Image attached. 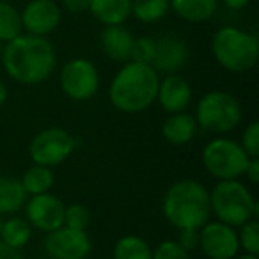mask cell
Masks as SVG:
<instances>
[{"instance_id": "obj_31", "label": "cell", "mask_w": 259, "mask_h": 259, "mask_svg": "<svg viewBox=\"0 0 259 259\" xmlns=\"http://www.w3.org/2000/svg\"><path fill=\"white\" fill-rule=\"evenodd\" d=\"M176 241L187 252H192L199 247V229H181Z\"/></svg>"}, {"instance_id": "obj_40", "label": "cell", "mask_w": 259, "mask_h": 259, "mask_svg": "<svg viewBox=\"0 0 259 259\" xmlns=\"http://www.w3.org/2000/svg\"><path fill=\"white\" fill-rule=\"evenodd\" d=\"M4 2H15V0H4Z\"/></svg>"}, {"instance_id": "obj_36", "label": "cell", "mask_w": 259, "mask_h": 259, "mask_svg": "<svg viewBox=\"0 0 259 259\" xmlns=\"http://www.w3.org/2000/svg\"><path fill=\"white\" fill-rule=\"evenodd\" d=\"M6 100H8V87H6V83L0 80V107L6 103Z\"/></svg>"}, {"instance_id": "obj_33", "label": "cell", "mask_w": 259, "mask_h": 259, "mask_svg": "<svg viewBox=\"0 0 259 259\" xmlns=\"http://www.w3.org/2000/svg\"><path fill=\"white\" fill-rule=\"evenodd\" d=\"M243 176H247V180L250 181L252 185L259 183V156L257 158H250V162H248Z\"/></svg>"}, {"instance_id": "obj_22", "label": "cell", "mask_w": 259, "mask_h": 259, "mask_svg": "<svg viewBox=\"0 0 259 259\" xmlns=\"http://www.w3.org/2000/svg\"><path fill=\"white\" fill-rule=\"evenodd\" d=\"M22 187L27 192V195H39L50 192V188L54 187V172L50 167L37 165L34 163L32 167L23 172L22 176Z\"/></svg>"}, {"instance_id": "obj_35", "label": "cell", "mask_w": 259, "mask_h": 259, "mask_svg": "<svg viewBox=\"0 0 259 259\" xmlns=\"http://www.w3.org/2000/svg\"><path fill=\"white\" fill-rule=\"evenodd\" d=\"M222 2L227 9H233V11H240L250 4V0H222Z\"/></svg>"}, {"instance_id": "obj_5", "label": "cell", "mask_w": 259, "mask_h": 259, "mask_svg": "<svg viewBox=\"0 0 259 259\" xmlns=\"http://www.w3.org/2000/svg\"><path fill=\"white\" fill-rule=\"evenodd\" d=\"M209 209L219 222L231 227L243 226L259 213L257 201L240 180L219 181L209 192Z\"/></svg>"}, {"instance_id": "obj_12", "label": "cell", "mask_w": 259, "mask_h": 259, "mask_svg": "<svg viewBox=\"0 0 259 259\" xmlns=\"http://www.w3.org/2000/svg\"><path fill=\"white\" fill-rule=\"evenodd\" d=\"M23 32L48 37L57 30L62 20V9L55 0H30L20 11Z\"/></svg>"}, {"instance_id": "obj_20", "label": "cell", "mask_w": 259, "mask_h": 259, "mask_svg": "<svg viewBox=\"0 0 259 259\" xmlns=\"http://www.w3.org/2000/svg\"><path fill=\"white\" fill-rule=\"evenodd\" d=\"M27 192L22 181L11 176H0V215H15L25 206Z\"/></svg>"}, {"instance_id": "obj_28", "label": "cell", "mask_w": 259, "mask_h": 259, "mask_svg": "<svg viewBox=\"0 0 259 259\" xmlns=\"http://www.w3.org/2000/svg\"><path fill=\"white\" fill-rule=\"evenodd\" d=\"M155 59V39L153 37H135L134 48H132V59L130 61L141 62V64H153Z\"/></svg>"}, {"instance_id": "obj_3", "label": "cell", "mask_w": 259, "mask_h": 259, "mask_svg": "<svg viewBox=\"0 0 259 259\" xmlns=\"http://www.w3.org/2000/svg\"><path fill=\"white\" fill-rule=\"evenodd\" d=\"M162 209L167 222L178 231L201 229L211 215L209 192L195 180L176 181L163 195Z\"/></svg>"}, {"instance_id": "obj_39", "label": "cell", "mask_w": 259, "mask_h": 259, "mask_svg": "<svg viewBox=\"0 0 259 259\" xmlns=\"http://www.w3.org/2000/svg\"><path fill=\"white\" fill-rule=\"evenodd\" d=\"M0 227H2V215H0Z\"/></svg>"}, {"instance_id": "obj_26", "label": "cell", "mask_w": 259, "mask_h": 259, "mask_svg": "<svg viewBox=\"0 0 259 259\" xmlns=\"http://www.w3.org/2000/svg\"><path fill=\"white\" fill-rule=\"evenodd\" d=\"M238 243L240 248H243L245 254H259V224L255 219L245 222L243 226H240L238 231Z\"/></svg>"}, {"instance_id": "obj_19", "label": "cell", "mask_w": 259, "mask_h": 259, "mask_svg": "<svg viewBox=\"0 0 259 259\" xmlns=\"http://www.w3.org/2000/svg\"><path fill=\"white\" fill-rule=\"evenodd\" d=\"M178 18L188 23H204L211 20L219 8V0H169Z\"/></svg>"}, {"instance_id": "obj_15", "label": "cell", "mask_w": 259, "mask_h": 259, "mask_svg": "<svg viewBox=\"0 0 259 259\" xmlns=\"http://www.w3.org/2000/svg\"><path fill=\"white\" fill-rule=\"evenodd\" d=\"M156 101L162 105V108L169 114L176 112H185V108L192 101V87L183 76L178 73L167 75L162 82L158 83V93H156Z\"/></svg>"}, {"instance_id": "obj_7", "label": "cell", "mask_w": 259, "mask_h": 259, "mask_svg": "<svg viewBox=\"0 0 259 259\" xmlns=\"http://www.w3.org/2000/svg\"><path fill=\"white\" fill-rule=\"evenodd\" d=\"M250 156L245 153L240 142L227 137H217L202 149V165L206 172L217 181L240 180L245 174Z\"/></svg>"}, {"instance_id": "obj_6", "label": "cell", "mask_w": 259, "mask_h": 259, "mask_svg": "<svg viewBox=\"0 0 259 259\" xmlns=\"http://www.w3.org/2000/svg\"><path fill=\"white\" fill-rule=\"evenodd\" d=\"M241 105L233 94L226 91H209L199 100L195 108V122L208 134H229L240 124Z\"/></svg>"}, {"instance_id": "obj_14", "label": "cell", "mask_w": 259, "mask_h": 259, "mask_svg": "<svg viewBox=\"0 0 259 259\" xmlns=\"http://www.w3.org/2000/svg\"><path fill=\"white\" fill-rule=\"evenodd\" d=\"M188 61V47L181 37L174 34H167L158 39H155V59L153 68L156 73L172 75L178 73Z\"/></svg>"}, {"instance_id": "obj_29", "label": "cell", "mask_w": 259, "mask_h": 259, "mask_svg": "<svg viewBox=\"0 0 259 259\" xmlns=\"http://www.w3.org/2000/svg\"><path fill=\"white\" fill-rule=\"evenodd\" d=\"M151 259H190V252H187L178 241L165 240L153 250Z\"/></svg>"}, {"instance_id": "obj_18", "label": "cell", "mask_w": 259, "mask_h": 259, "mask_svg": "<svg viewBox=\"0 0 259 259\" xmlns=\"http://www.w3.org/2000/svg\"><path fill=\"white\" fill-rule=\"evenodd\" d=\"M89 13L101 25H122L132 16V0H89Z\"/></svg>"}, {"instance_id": "obj_21", "label": "cell", "mask_w": 259, "mask_h": 259, "mask_svg": "<svg viewBox=\"0 0 259 259\" xmlns=\"http://www.w3.org/2000/svg\"><path fill=\"white\" fill-rule=\"evenodd\" d=\"M32 238V226L27 222V219L11 217L8 220H2L0 227V241L8 247H13L16 250L23 248Z\"/></svg>"}, {"instance_id": "obj_8", "label": "cell", "mask_w": 259, "mask_h": 259, "mask_svg": "<svg viewBox=\"0 0 259 259\" xmlns=\"http://www.w3.org/2000/svg\"><path fill=\"white\" fill-rule=\"evenodd\" d=\"M76 148V141L69 132L64 128H47L41 130L39 134L30 141L29 155L30 160L37 165L45 167H55L61 165L62 162L73 155Z\"/></svg>"}, {"instance_id": "obj_25", "label": "cell", "mask_w": 259, "mask_h": 259, "mask_svg": "<svg viewBox=\"0 0 259 259\" xmlns=\"http://www.w3.org/2000/svg\"><path fill=\"white\" fill-rule=\"evenodd\" d=\"M169 9V0H132V15L142 23L160 22Z\"/></svg>"}, {"instance_id": "obj_17", "label": "cell", "mask_w": 259, "mask_h": 259, "mask_svg": "<svg viewBox=\"0 0 259 259\" xmlns=\"http://www.w3.org/2000/svg\"><path fill=\"white\" fill-rule=\"evenodd\" d=\"M197 122L192 114L187 112H176L170 114L165 119L162 126V134L169 144L172 146H185L190 141H194L195 134H197Z\"/></svg>"}, {"instance_id": "obj_4", "label": "cell", "mask_w": 259, "mask_h": 259, "mask_svg": "<svg viewBox=\"0 0 259 259\" xmlns=\"http://www.w3.org/2000/svg\"><path fill=\"white\" fill-rule=\"evenodd\" d=\"M211 54L227 71H250L259 61V37L238 27H222L213 34Z\"/></svg>"}, {"instance_id": "obj_1", "label": "cell", "mask_w": 259, "mask_h": 259, "mask_svg": "<svg viewBox=\"0 0 259 259\" xmlns=\"http://www.w3.org/2000/svg\"><path fill=\"white\" fill-rule=\"evenodd\" d=\"M0 62L15 82L22 85H37L52 76L57 66V54L47 37L20 34L4 43Z\"/></svg>"}, {"instance_id": "obj_13", "label": "cell", "mask_w": 259, "mask_h": 259, "mask_svg": "<svg viewBox=\"0 0 259 259\" xmlns=\"http://www.w3.org/2000/svg\"><path fill=\"white\" fill-rule=\"evenodd\" d=\"M64 202L50 192L30 195V199H27L25 202L27 222L32 226V229L50 233L64 226Z\"/></svg>"}, {"instance_id": "obj_16", "label": "cell", "mask_w": 259, "mask_h": 259, "mask_svg": "<svg viewBox=\"0 0 259 259\" xmlns=\"http://www.w3.org/2000/svg\"><path fill=\"white\" fill-rule=\"evenodd\" d=\"M134 34L122 25H103L100 32V47L101 52L110 61L128 62L132 59V48H134Z\"/></svg>"}, {"instance_id": "obj_2", "label": "cell", "mask_w": 259, "mask_h": 259, "mask_svg": "<svg viewBox=\"0 0 259 259\" xmlns=\"http://www.w3.org/2000/svg\"><path fill=\"white\" fill-rule=\"evenodd\" d=\"M160 76L149 64L128 61L114 75L108 87L112 107L124 114H139L156 101Z\"/></svg>"}, {"instance_id": "obj_34", "label": "cell", "mask_w": 259, "mask_h": 259, "mask_svg": "<svg viewBox=\"0 0 259 259\" xmlns=\"http://www.w3.org/2000/svg\"><path fill=\"white\" fill-rule=\"evenodd\" d=\"M0 259H23V255L20 254V250L8 247L6 243L0 241Z\"/></svg>"}, {"instance_id": "obj_32", "label": "cell", "mask_w": 259, "mask_h": 259, "mask_svg": "<svg viewBox=\"0 0 259 259\" xmlns=\"http://www.w3.org/2000/svg\"><path fill=\"white\" fill-rule=\"evenodd\" d=\"M62 8L71 15H82L89 11V0H62Z\"/></svg>"}, {"instance_id": "obj_38", "label": "cell", "mask_w": 259, "mask_h": 259, "mask_svg": "<svg viewBox=\"0 0 259 259\" xmlns=\"http://www.w3.org/2000/svg\"><path fill=\"white\" fill-rule=\"evenodd\" d=\"M2 48H4V45L0 43V59H2Z\"/></svg>"}, {"instance_id": "obj_10", "label": "cell", "mask_w": 259, "mask_h": 259, "mask_svg": "<svg viewBox=\"0 0 259 259\" xmlns=\"http://www.w3.org/2000/svg\"><path fill=\"white\" fill-rule=\"evenodd\" d=\"M43 247L50 259H85L91 252V240L85 231L61 226L47 233Z\"/></svg>"}, {"instance_id": "obj_24", "label": "cell", "mask_w": 259, "mask_h": 259, "mask_svg": "<svg viewBox=\"0 0 259 259\" xmlns=\"http://www.w3.org/2000/svg\"><path fill=\"white\" fill-rule=\"evenodd\" d=\"M20 34H23L20 11L13 6V2L0 0V43H8Z\"/></svg>"}, {"instance_id": "obj_23", "label": "cell", "mask_w": 259, "mask_h": 259, "mask_svg": "<svg viewBox=\"0 0 259 259\" xmlns=\"http://www.w3.org/2000/svg\"><path fill=\"white\" fill-rule=\"evenodd\" d=\"M151 255L153 250L148 241L135 234H128L117 240L112 252L114 259H151Z\"/></svg>"}, {"instance_id": "obj_37", "label": "cell", "mask_w": 259, "mask_h": 259, "mask_svg": "<svg viewBox=\"0 0 259 259\" xmlns=\"http://www.w3.org/2000/svg\"><path fill=\"white\" fill-rule=\"evenodd\" d=\"M236 259H259V257L254 254H241V255H238Z\"/></svg>"}, {"instance_id": "obj_9", "label": "cell", "mask_w": 259, "mask_h": 259, "mask_svg": "<svg viewBox=\"0 0 259 259\" xmlns=\"http://www.w3.org/2000/svg\"><path fill=\"white\" fill-rule=\"evenodd\" d=\"M59 83H61L62 93L69 100L87 101L96 96L100 89V73L91 61L76 57L62 66Z\"/></svg>"}, {"instance_id": "obj_11", "label": "cell", "mask_w": 259, "mask_h": 259, "mask_svg": "<svg viewBox=\"0 0 259 259\" xmlns=\"http://www.w3.org/2000/svg\"><path fill=\"white\" fill-rule=\"evenodd\" d=\"M199 248L208 259H234L240 250L234 227L224 222H206L199 229Z\"/></svg>"}, {"instance_id": "obj_27", "label": "cell", "mask_w": 259, "mask_h": 259, "mask_svg": "<svg viewBox=\"0 0 259 259\" xmlns=\"http://www.w3.org/2000/svg\"><path fill=\"white\" fill-rule=\"evenodd\" d=\"M91 224V213L83 204H71L64 208V226L71 229L87 231Z\"/></svg>"}, {"instance_id": "obj_30", "label": "cell", "mask_w": 259, "mask_h": 259, "mask_svg": "<svg viewBox=\"0 0 259 259\" xmlns=\"http://www.w3.org/2000/svg\"><path fill=\"white\" fill-rule=\"evenodd\" d=\"M240 144L250 158H257L259 156V122L257 121H252L250 124L245 128Z\"/></svg>"}]
</instances>
